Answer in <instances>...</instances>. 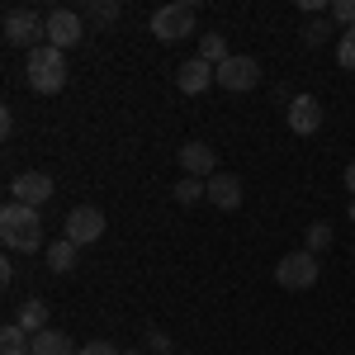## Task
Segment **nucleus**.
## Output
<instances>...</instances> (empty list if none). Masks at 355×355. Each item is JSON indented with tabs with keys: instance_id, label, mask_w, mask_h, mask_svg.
Returning <instances> with one entry per match:
<instances>
[{
	"instance_id": "f257e3e1",
	"label": "nucleus",
	"mask_w": 355,
	"mask_h": 355,
	"mask_svg": "<svg viewBox=\"0 0 355 355\" xmlns=\"http://www.w3.org/2000/svg\"><path fill=\"white\" fill-rule=\"evenodd\" d=\"M0 242L10 246V251H43V218H38V209H28V204H5L0 209Z\"/></svg>"
},
{
	"instance_id": "f03ea898",
	"label": "nucleus",
	"mask_w": 355,
	"mask_h": 355,
	"mask_svg": "<svg viewBox=\"0 0 355 355\" xmlns=\"http://www.w3.org/2000/svg\"><path fill=\"white\" fill-rule=\"evenodd\" d=\"M24 81H28V90H38V95L67 90V53H57L53 43L33 48L28 62H24Z\"/></svg>"
},
{
	"instance_id": "7ed1b4c3",
	"label": "nucleus",
	"mask_w": 355,
	"mask_h": 355,
	"mask_svg": "<svg viewBox=\"0 0 355 355\" xmlns=\"http://www.w3.org/2000/svg\"><path fill=\"white\" fill-rule=\"evenodd\" d=\"M43 38H48V15H38V10H28V5H15V10H5V43L10 48H43Z\"/></svg>"
},
{
	"instance_id": "20e7f679",
	"label": "nucleus",
	"mask_w": 355,
	"mask_h": 355,
	"mask_svg": "<svg viewBox=\"0 0 355 355\" xmlns=\"http://www.w3.org/2000/svg\"><path fill=\"white\" fill-rule=\"evenodd\" d=\"M152 38L166 43V48L194 38V5L190 0H171V5H162V10L152 15Z\"/></svg>"
},
{
	"instance_id": "39448f33",
	"label": "nucleus",
	"mask_w": 355,
	"mask_h": 355,
	"mask_svg": "<svg viewBox=\"0 0 355 355\" xmlns=\"http://www.w3.org/2000/svg\"><path fill=\"white\" fill-rule=\"evenodd\" d=\"M318 256L303 246V251H289V256H279V266H275V279H279V289H313L318 284Z\"/></svg>"
},
{
	"instance_id": "423d86ee",
	"label": "nucleus",
	"mask_w": 355,
	"mask_h": 355,
	"mask_svg": "<svg viewBox=\"0 0 355 355\" xmlns=\"http://www.w3.org/2000/svg\"><path fill=\"white\" fill-rule=\"evenodd\" d=\"M81 38H85V15L67 10V5L48 10V43H53L57 53H71V48H76Z\"/></svg>"
},
{
	"instance_id": "0eeeda50",
	"label": "nucleus",
	"mask_w": 355,
	"mask_h": 355,
	"mask_svg": "<svg viewBox=\"0 0 355 355\" xmlns=\"http://www.w3.org/2000/svg\"><path fill=\"white\" fill-rule=\"evenodd\" d=\"M62 227H67V242L95 246L100 237H105V227H110V223H105V214H100L95 204H76V209L67 214V223H62Z\"/></svg>"
},
{
	"instance_id": "6e6552de",
	"label": "nucleus",
	"mask_w": 355,
	"mask_h": 355,
	"mask_svg": "<svg viewBox=\"0 0 355 355\" xmlns=\"http://www.w3.org/2000/svg\"><path fill=\"white\" fill-rule=\"evenodd\" d=\"M256 81H261V67H256V57H246V53H232L218 67V85H223V90H232V95L256 90Z\"/></svg>"
},
{
	"instance_id": "1a4fd4ad",
	"label": "nucleus",
	"mask_w": 355,
	"mask_h": 355,
	"mask_svg": "<svg viewBox=\"0 0 355 355\" xmlns=\"http://www.w3.org/2000/svg\"><path fill=\"white\" fill-rule=\"evenodd\" d=\"M53 175L48 171H24V175H15L10 180V194H15V204H28V209H43L48 199H53Z\"/></svg>"
},
{
	"instance_id": "9d476101",
	"label": "nucleus",
	"mask_w": 355,
	"mask_h": 355,
	"mask_svg": "<svg viewBox=\"0 0 355 355\" xmlns=\"http://www.w3.org/2000/svg\"><path fill=\"white\" fill-rule=\"evenodd\" d=\"M284 119H289V128L299 137H313L322 128V100H318V95H294L289 110H284Z\"/></svg>"
},
{
	"instance_id": "9b49d317",
	"label": "nucleus",
	"mask_w": 355,
	"mask_h": 355,
	"mask_svg": "<svg viewBox=\"0 0 355 355\" xmlns=\"http://www.w3.org/2000/svg\"><path fill=\"white\" fill-rule=\"evenodd\" d=\"M180 171L194 175V180H209V175H218V152L209 142H185L180 147Z\"/></svg>"
},
{
	"instance_id": "f8f14e48",
	"label": "nucleus",
	"mask_w": 355,
	"mask_h": 355,
	"mask_svg": "<svg viewBox=\"0 0 355 355\" xmlns=\"http://www.w3.org/2000/svg\"><path fill=\"white\" fill-rule=\"evenodd\" d=\"M218 81V67H209L204 57H190V62H180V71H175V85H180V95H204L209 85Z\"/></svg>"
},
{
	"instance_id": "ddd939ff",
	"label": "nucleus",
	"mask_w": 355,
	"mask_h": 355,
	"mask_svg": "<svg viewBox=\"0 0 355 355\" xmlns=\"http://www.w3.org/2000/svg\"><path fill=\"white\" fill-rule=\"evenodd\" d=\"M209 204H214V209H223V214L242 209V180H237L232 171H218V175H209Z\"/></svg>"
},
{
	"instance_id": "4468645a",
	"label": "nucleus",
	"mask_w": 355,
	"mask_h": 355,
	"mask_svg": "<svg viewBox=\"0 0 355 355\" xmlns=\"http://www.w3.org/2000/svg\"><path fill=\"white\" fill-rule=\"evenodd\" d=\"M33 355H81V351L71 346V336H67V331L48 327V331H38V336H33Z\"/></svg>"
},
{
	"instance_id": "2eb2a0df",
	"label": "nucleus",
	"mask_w": 355,
	"mask_h": 355,
	"mask_svg": "<svg viewBox=\"0 0 355 355\" xmlns=\"http://www.w3.org/2000/svg\"><path fill=\"white\" fill-rule=\"evenodd\" d=\"M19 327L28 331V336H38V331H48L53 322H48V303L43 299H28V303H19V318H15Z\"/></svg>"
},
{
	"instance_id": "dca6fc26",
	"label": "nucleus",
	"mask_w": 355,
	"mask_h": 355,
	"mask_svg": "<svg viewBox=\"0 0 355 355\" xmlns=\"http://www.w3.org/2000/svg\"><path fill=\"white\" fill-rule=\"evenodd\" d=\"M76 251H81V246L67 242V237L48 246V266H53V275H71V270H76Z\"/></svg>"
},
{
	"instance_id": "f3484780",
	"label": "nucleus",
	"mask_w": 355,
	"mask_h": 355,
	"mask_svg": "<svg viewBox=\"0 0 355 355\" xmlns=\"http://www.w3.org/2000/svg\"><path fill=\"white\" fill-rule=\"evenodd\" d=\"M0 355H33V336L19 322H10V327L0 331Z\"/></svg>"
},
{
	"instance_id": "a211bd4d",
	"label": "nucleus",
	"mask_w": 355,
	"mask_h": 355,
	"mask_svg": "<svg viewBox=\"0 0 355 355\" xmlns=\"http://www.w3.org/2000/svg\"><path fill=\"white\" fill-rule=\"evenodd\" d=\"M194 57H204V62H209V67H223V62H227V38H223L218 28H214V33H204V38H199V53Z\"/></svg>"
},
{
	"instance_id": "6ab92c4d",
	"label": "nucleus",
	"mask_w": 355,
	"mask_h": 355,
	"mask_svg": "<svg viewBox=\"0 0 355 355\" xmlns=\"http://www.w3.org/2000/svg\"><path fill=\"white\" fill-rule=\"evenodd\" d=\"M299 38L308 43V48H322L327 38H341V33H331V19H322V15H313V19H308V24L299 28Z\"/></svg>"
},
{
	"instance_id": "aec40b11",
	"label": "nucleus",
	"mask_w": 355,
	"mask_h": 355,
	"mask_svg": "<svg viewBox=\"0 0 355 355\" xmlns=\"http://www.w3.org/2000/svg\"><path fill=\"white\" fill-rule=\"evenodd\" d=\"M175 199H180V204H199V199H209V180L180 175V180H175Z\"/></svg>"
},
{
	"instance_id": "412c9836",
	"label": "nucleus",
	"mask_w": 355,
	"mask_h": 355,
	"mask_svg": "<svg viewBox=\"0 0 355 355\" xmlns=\"http://www.w3.org/2000/svg\"><path fill=\"white\" fill-rule=\"evenodd\" d=\"M331 237H336V232H331V223H308V232H303V242H308L313 256H322V251L331 246Z\"/></svg>"
},
{
	"instance_id": "4be33fe9",
	"label": "nucleus",
	"mask_w": 355,
	"mask_h": 355,
	"mask_svg": "<svg viewBox=\"0 0 355 355\" xmlns=\"http://www.w3.org/2000/svg\"><path fill=\"white\" fill-rule=\"evenodd\" d=\"M85 19H95V24H114V19H119V0H90V5H85Z\"/></svg>"
},
{
	"instance_id": "5701e85b",
	"label": "nucleus",
	"mask_w": 355,
	"mask_h": 355,
	"mask_svg": "<svg viewBox=\"0 0 355 355\" xmlns=\"http://www.w3.org/2000/svg\"><path fill=\"white\" fill-rule=\"evenodd\" d=\"M336 62L355 71V28H341V38H336Z\"/></svg>"
},
{
	"instance_id": "b1692460",
	"label": "nucleus",
	"mask_w": 355,
	"mask_h": 355,
	"mask_svg": "<svg viewBox=\"0 0 355 355\" xmlns=\"http://www.w3.org/2000/svg\"><path fill=\"white\" fill-rule=\"evenodd\" d=\"M331 24L355 28V0H331Z\"/></svg>"
},
{
	"instance_id": "393cba45",
	"label": "nucleus",
	"mask_w": 355,
	"mask_h": 355,
	"mask_svg": "<svg viewBox=\"0 0 355 355\" xmlns=\"http://www.w3.org/2000/svg\"><path fill=\"white\" fill-rule=\"evenodd\" d=\"M147 351H152V355H171V336H166L162 327H152V331H147Z\"/></svg>"
},
{
	"instance_id": "a878e982",
	"label": "nucleus",
	"mask_w": 355,
	"mask_h": 355,
	"mask_svg": "<svg viewBox=\"0 0 355 355\" xmlns=\"http://www.w3.org/2000/svg\"><path fill=\"white\" fill-rule=\"evenodd\" d=\"M81 355H123V351H119L114 341H85V346H81Z\"/></svg>"
},
{
	"instance_id": "bb28decb",
	"label": "nucleus",
	"mask_w": 355,
	"mask_h": 355,
	"mask_svg": "<svg viewBox=\"0 0 355 355\" xmlns=\"http://www.w3.org/2000/svg\"><path fill=\"white\" fill-rule=\"evenodd\" d=\"M346 190H351V194H355V162H351V166H346Z\"/></svg>"
},
{
	"instance_id": "cd10ccee",
	"label": "nucleus",
	"mask_w": 355,
	"mask_h": 355,
	"mask_svg": "<svg viewBox=\"0 0 355 355\" xmlns=\"http://www.w3.org/2000/svg\"><path fill=\"white\" fill-rule=\"evenodd\" d=\"M123 355H152V351H123Z\"/></svg>"
},
{
	"instance_id": "c85d7f7f",
	"label": "nucleus",
	"mask_w": 355,
	"mask_h": 355,
	"mask_svg": "<svg viewBox=\"0 0 355 355\" xmlns=\"http://www.w3.org/2000/svg\"><path fill=\"white\" fill-rule=\"evenodd\" d=\"M351 218H355V199H351Z\"/></svg>"
}]
</instances>
